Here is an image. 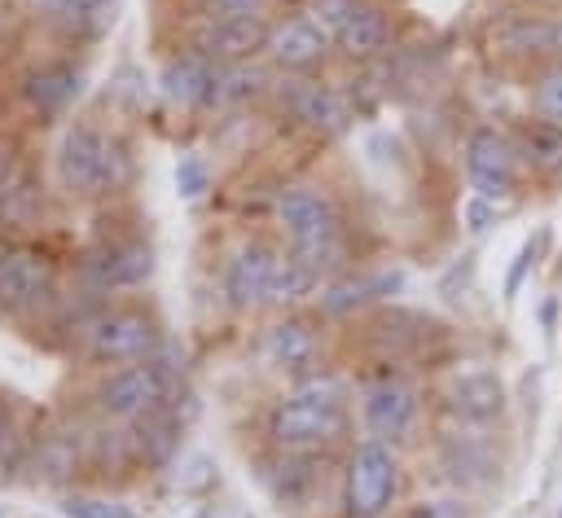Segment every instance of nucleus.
<instances>
[{"label":"nucleus","instance_id":"f257e3e1","mask_svg":"<svg viewBox=\"0 0 562 518\" xmlns=\"http://www.w3.org/2000/svg\"><path fill=\"white\" fill-rule=\"evenodd\" d=\"M342 426H347V391L329 373L299 378V386L268 417V435L281 452H316L334 443Z\"/></svg>","mask_w":562,"mask_h":518},{"label":"nucleus","instance_id":"f03ea898","mask_svg":"<svg viewBox=\"0 0 562 518\" xmlns=\"http://www.w3.org/2000/svg\"><path fill=\"white\" fill-rule=\"evenodd\" d=\"M277 219L294 241V255L307 259L316 272H325L338 259V219L325 193L307 184H290L277 193Z\"/></svg>","mask_w":562,"mask_h":518},{"label":"nucleus","instance_id":"7ed1b4c3","mask_svg":"<svg viewBox=\"0 0 562 518\" xmlns=\"http://www.w3.org/2000/svg\"><path fill=\"white\" fill-rule=\"evenodd\" d=\"M400 492V461L382 439H364L351 448L342 470V505L347 518H382Z\"/></svg>","mask_w":562,"mask_h":518},{"label":"nucleus","instance_id":"20e7f679","mask_svg":"<svg viewBox=\"0 0 562 518\" xmlns=\"http://www.w3.org/2000/svg\"><path fill=\"white\" fill-rule=\"evenodd\" d=\"M57 171L70 189L79 193H105L114 189L123 176H127V158L123 149L101 136L97 127L88 123H75L66 136H61V149H57Z\"/></svg>","mask_w":562,"mask_h":518},{"label":"nucleus","instance_id":"39448f33","mask_svg":"<svg viewBox=\"0 0 562 518\" xmlns=\"http://www.w3.org/2000/svg\"><path fill=\"white\" fill-rule=\"evenodd\" d=\"M171 382H176L171 369L158 364L154 356L132 360V364H119L114 373H105V382L97 386V404H101V413H110L119 421H136L154 408H167Z\"/></svg>","mask_w":562,"mask_h":518},{"label":"nucleus","instance_id":"423d86ee","mask_svg":"<svg viewBox=\"0 0 562 518\" xmlns=\"http://www.w3.org/2000/svg\"><path fill=\"white\" fill-rule=\"evenodd\" d=\"M158 347V325L145 312H105L88 325V356L101 364L149 360Z\"/></svg>","mask_w":562,"mask_h":518},{"label":"nucleus","instance_id":"0eeeda50","mask_svg":"<svg viewBox=\"0 0 562 518\" xmlns=\"http://www.w3.org/2000/svg\"><path fill=\"white\" fill-rule=\"evenodd\" d=\"M268 35H272V26L259 13H215L202 22L193 53H202L215 66H241L246 57L268 48Z\"/></svg>","mask_w":562,"mask_h":518},{"label":"nucleus","instance_id":"6e6552de","mask_svg":"<svg viewBox=\"0 0 562 518\" xmlns=\"http://www.w3.org/2000/svg\"><path fill=\"white\" fill-rule=\"evenodd\" d=\"M465 171L474 180V193L501 198L514 184V171H518V154H514L509 136H501L496 127L470 132V140H465Z\"/></svg>","mask_w":562,"mask_h":518},{"label":"nucleus","instance_id":"1a4fd4ad","mask_svg":"<svg viewBox=\"0 0 562 518\" xmlns=\"http://www.w3.org/2000/svg\"><path fill=\"white\" fill-rule=\"evenodd\" d=\"M277 263H281V255H277L272 246L246 241V246L228 259V268H224V294H228V303H233V307H259V303H268Z\"/></svg>","mask_w":562,"mask_h":518},{"label":"nucleus","instance_id":"9d476101","mask_svg":"<svg viewBox=\"0 0 562 518\" xmlns=\"http://www.w3.org/2000/svg\"><path fill=\"white\" fill-rule=\"evenodd\" d=\"M417 421V391L400 378H382L364 391V426L373 430V439H404Z\"/></svg>","mask_w":562,"mask_h":518},{"label":"nucleus","instance_id":"9b49d317","mask_svg":"<svg viewBox=\"0 0 562 518\" xmlns=\"http://www.w3.org/2000/svg\"><path fill=\"white\" fill-rule=\"evenodd\" d=\"M329 53V31L316 18H285L268 35V57L285 70H312Z\"/></svg>","mask_w":562,"mask_h":518},{"label":"nucleus","instance_id":"f8f14e48","mask_svg":"<svg viewBox=\"0 0 562 518\" xmlns=\"http://www.w3.org/2000/svg\"><path fill=\"white\" fill-rule=\"evenodd\" d=\"M154 272V250L145 241H110L88 255V277L101 290H127L140 285Z\"/></svg>","mask_w":562,"mask_h":518},{"label":"nucleus","instance_id":"ddd939ff","mask_svg":"<svg viewBox=\"0 0 562 518\" xmlns=\"http://www.w3.org/2000/svg\"><path fill=\"white\" fill-rule=\"evenodd\" d=\"M259 351H263V360H268L272 369L294 373V378H307L312 364H316L321 342H316V329H312L307 320H294V316H290V320H277V325L263 334Z\"/></svg>","mask_w":562,"mask_h":518},{"label":"nucleus","instance_id":"4468645a","mask_svg":"<svg viewBox=\"0 0 562 518\" xmlns=\"http://www.w3.org/2000/svg\"><path fill=\"white\" fill-rule=\"evenodd\" d=\"M215 79H220V66L206 61L202 53H184L176 61H167L158 88L171 105H211L215 97Z\"/></svg>","mask_w":562,"mask_h":518},{"label":"nucleus","instance_id":"2eb2a0df","mask_svg":"<svg viewBox=\"0 0 562 518\" xmlns=\"http://www.w3.org/2000/svg\"><path fill=\"white\" fill-rule=\"evenodd\" d=\"M448 408H452L457 417L483 426V421L501 417V408H505V386H501V378H496L492 369H465V373L452 378Z\"/></svg>","mask_w":562,"mask_h":518},{"label":"nucleus","instance_id":"dca6fc26","mask_svg":"<svg viewBox=\"0 0 562 518\" xmlns=\"http://www.w3.org/2000/svg\"><path fill=\"white\" fill-rule=\"evenodd\" d=\"M48 290V263L31 250H13L0 263V312H26Z\"/></svg>","mask_w":562,"mask_h":518},{"label":"nucleus","instance_id":"f3484780","mask_svg":"<svg viewBox=\"0 0 562 518\" xmlns=\"http://www.w3.org/2000/svg\"><path fill=\"white\" fill-rule=\"evenodd\" d=\"M290 110H294V119H303L312 132H325V136L342 132L351 119V105L325 83H299L290 92Z\"/></svg>","mask_w":562,"mask_h":518},{"label":"nucleus","instance_id":"a211bd4d","mask_svg":"<svg viewBox=\"0 0 562 518\" xmlns=\"http://www.w3.org/2000/svg\"><path fill=\"white\" fill-rule=\"evenodd\" d=\"M83 92V70L79 66H66V61H53V66H40L26 75V101L35 110H66L75 97Z\"/></svg>","mask_w":562,"mask_h":518},{"label":"nucleus","instance_id":"6ab92c4d","mask_svg":"<svg viewBox=\"0 0 562 518\" xmlns=\"http://www.w3.org/2000/svg\"><path fill=\"white\" fill-rule=\"evenodd\" d=\"M338 40V48L347 53V57H356V61H369V57H378L386 44H391V22L373 9V4H360L351 18H347V26L334 35Z\"/></svg>","mask_w":562,"mask_h":518},{"label":"nucleus","instance_id":"aec40b11","mask_svg":"<svg viewBox=\"0 0 562 518\" xmlns=\"http://www.w3.org/2000/svg\"><path fill=\"white\" fill-rule=\"evenodd\" d=\"M48 22L70 35H101L114 22V0H35Z\"/></svg>","mask_w":562,"mask_h":518},{"label":"nucleus","instance_id":"412c9836","mask_svg":"<svg viewBox=\"0 0 562 518\" xmlns=\"http://www.w3.org/2000/svg\"><path fill=\"white\" fill-rule=\"evenodd\" d=\"M263 478L281 505H303L307 492L316 487V470H312L307 452H281V461L272 470H263Z\"/></svg>","mask_w":562,"mask_h":518},{"label":"nucleus","instance_id":"4be33fe9","mask_svg":"<svg viewBox=\"0 0 562 518\" xmlns=\"http://www.w3.org/2000/svg\"><path fill=\"white\" fill-rule=\"evenodd\" d=\"M400 277L395 272H378V277H351V281H338L321 294V307L325 312H351V307H364L373 299H382L386 290H395Z\"/></svg>","mask_w":562,"mask_h":518},{"label":"nucleus","instance_id":"5701e85b","mask_svg":"<svg viewBox=\"0 0 562 518\" xmlns=\"http://www.w3.org/2000/svg\"><path fill=\"white\" fill-rule=\"evenodd\" d=\"M176 417L167 408H154L145 417L132 421V448L145 457V461H167L176 452Z\"/></svg>","mask_w":562,"mask_h":518},{"label":"nucleus","instance_id":"b1692460","mask_svg":"<svg viewBox=\"0 0 562 518\" xmlns=\"http://www.w3.org/2000/svg\"><path fill=\"white\" fill-rule=\"evenodd\" d=\"M316 281H321V272H316L307 259H299V255H281L268 303H294V299L312 294V285H316Z\"/></svg>","mask_w":562,"mask_h":518},{"label":"nucleus","instance_id":"393cba45","mask_svg":"<svg viewBox=\"0 0 562 518\" xmlns=\"http://www.w3.org/2000/svg\"><path fill=\"white\" fill-rule=\"evenodd\" d=\"M259 88H263V75H259L255 66H246V61H241V66H220L211 105H241V101H250Z\"/></svg>","mask_w":562,"mask_h":518},{"label":"nucleus","instance_id":"a878e982","mask_svg":"<svg viewBox=\"0 0 562 518\" xmlns=\"http://www.w3.org/2000/svg\"><path fill=\"white\" fill-rule=\"evenodd\" d=\"M61 518H136V509L114 496H66Z\"/></svg>","mask_w":562,"mask_h":518},{"label":"nucleus","instance_id":"bb28decb","mask_svg":"<svg viewBox=\"0 0 562 518\" xmlns=\"http://www.w3.org/2000/svg\"><path fill=\"white\" fill-rule=\"evenodd\" d=\"M531 105H536V114H540L544 123L562 127V66H549V70L536 79V88H531Z\"/></svg>","mask_w":562,"mask_h":518},{"label":"nucleus","instance_id":"cd10ccee","mask_svg":"<svg viewBox=\"0 0 562 518\" xmlns=\"http://www.w3.org/2000/svg\"><path fill=\"white\" fill-rule=\"evenodd\" d=\"M206 184H211V171H206V162H202V158H193V154H189V158H180V162H176V189H180V198H189V202H193V198H202V193H206Z\"/></svg>","mask_w":562,"mask_h":518},{"label":"nucleus","instance_id":"c85d7f7f","mask_svg":"<svg viewBox=\"0 0 562 518\" xmlns=\"http://www.w3.org/2000/svg\"><path fill=\"white\" fill-rule=\"evenodd\" d=\"M356 9H360V0H312V18H316L329 35H338Z\"/></svg>","mask_w":562,"mask_h":518},{"label":"nucleus","instance_id":"c756f323","mask_svg":"<svg viewBox=\"0 0 562 518\" xmlns=\"http://www.w3.org/2000/svg\"><path fill=\"white\" fill-rule=\"evenodd\" d=\"M501 211H505V206H501L496 198L474 193V198H470V206H465V219H470V228H474V233H483L487 224H496V219H501Z\"/></svg>","mask_w":562,"mask_h":518},{"label":"nucleus","instance_id":"7c9ffc66","mask_svg":"<svg viewBox=\"0 0 562 518\" xmlns=\"http://www.w3.org/2000/svg\"><path fill=\"white\" fill-rule=\"evenodd\" d=\"M408 518H465V505L461 500H426Z\"/></svg>","mask_w":562,"mask_h":518},{"label":"nucleus","instance_id":"2f4dec72","mask_svg":"<svg viewBox=\"0 0 562 518\" xmlns=\"http://www.w3.org/2000/svg\"><path fill=\"white\" fill-rule=\"evenodd\" d=\"M215 13H259L268 0H206Z\"/></svg>","mask_w":562,"mask_h":518},{"label":"nucleus","instance_id":"473e14b6","mask_svg":"<svg viewBox=\"0 0 562 518\" xmlns=\"http://www.w3.org/2000/svg\"><path fill=\"white\" fill-rule=\"evenodd\" d=\"M531 255H536V246H531V241H527V246H522V250H518V263H514V272H509V281H505V290H509V294H514V290H518V277H522V268H527V263H531Z\"/></svg>","mask_w":562,"mask_h":518},{"label":"nucleus","instance_id":"72a5a7b5","mask_svg":"<svg viewBox=\"0 0 562 518\" xmlns=\"http://www.w3.org/2000/svg\"><path fill=\"white\" fill-rule=\"evenodd\" d=\"M9 176H13V158H9V149H0V189L9 184Z\"/></svg>","mask_w":562,"mask_h":518},{"label":"nucleus","instance_id":"f704fd0d","mask_svg":"<svg viewBox=\"0 0 562 518\" xmlns=\"http://www.w3.org/2000/svg\"><path fill=\"white\" fill-rule=\"evenodd\" d=\"M184 518H233V514H224V509H193V514H184Z\"/></svg>","mask_w":562,"mask_h":518},{"label":"nucleus","instance_id":"c9c22d12","mask_svg":"<svg viewBox=\"0 0 562 518\" xmlns=\"http://www.w3.org/2000/svg\"><path fill=\"white\" fill-rule=\"evenodd\" d=\"M4 439H9V421H4V413H0V452H4Z\"/></svg>","mask_w":562,"mask_h":518},{"label":"nucleus","instance_id":"e433bc0d","mask_svg":"<svg viewBox=\"0 0 562 518\" xmlns=\"http://www.w3.org/2000/svg\"><path fill=\"white\" fill-rule=\"evenodd\" d=\"M0 263H4V246H0Z\"/></svg>","mask_w":562,"mask_h":518}]
</instances>
